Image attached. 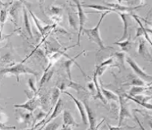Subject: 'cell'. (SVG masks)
Here are the masks:
<instances>
[{
  "instance_id": "ffe728a7",
  "label": "cell",
  "mask_w": 152,
  "mask_h": 130,
  "mask_svg": "<svg viewBox=\"0 0 152 130\" xmlns=\"http://www.w3.org/2000/svg\"><path fill=\"white\" fill-rule=\"evenodd\" d=\"M100 89H101V92H102V96L104 97V99L107 101H115V102H118V95L115 94V93L112 92L111 90H107L103 87L102 81L100 80Z\"/></svg>"
},
{
  "instance_id": "52a82bcc",
  "label": "cell",
  "mask_w": 152,
  "mask_h": 130,
  "mask_svg": "<svg viewBox=\"0 0 152 130\" xmlns=\"http://www.w3.org/2000/svg\"><path fill=\"white\" fill-rule=\"evenodd\" d=\"M86 52V50H83V51H81V52H80L78 55H77V56H75V57H72V58H69V59H68V60H65L64 62V64H63V65H64V68H65L66 70V72H67V74H68V80L69 81H72V73H71V68L72 67V65H73V64H75L77 66L78 68L81 69V72H82V74H83V76L84 77H86L87 76L86 75V73L84 72V71H83V69L78 65V64L77 62H76V59H77V58H79L80 56H81V55H83L84 53Z\"/></svg>"
},
{
  "instance_id": "9a60e30c",
  "label": "cell",
  "mask_w": 152,
  "mask_h": 130,
  "mask_svg": "<svg viewBox=\"0 0 152 130\" xmlns=\"http://www.w3.org/2000/svg\"><path fill=\"white\" fill-rule=\"evenodd\" d=\"M53 64L54 63L50 62L49 63V65L43 72V75L42 77V79L40 81V86H39V90H40L42 87L45 84H47V82H49L50 80L51 79V77L54 75V72H55V68L53 67Z\"/></svg>"
},
{
  "instance_id": "83f0119b",
  "label": "cell",
  "mask_w": 152,
  "mask_h": 130,
  "mask_svg": "<svg viewBox=\"0 0 152 130\" xmlns=\"http://www.w3.org/2000/svg\"><path fill=\"white\" fill-rule=\"evenodd\" d=\"M114 45H117L121 47L122 52H128L132 47V42H131L130 37H129L126 40L122 41V42H114Z\"/></svg>"
},
{
  "instance_id": "d590c367",
  "label": "cell",
  "mask_w": 152,
  "mask_h": 130,
  "mask_svg": "<svg viewBox=\"0 0 152 130\" xmlns=\"http://www.w3.org/2000/svg\"><path fill=\"white\" fill-rule=\"evenodd\" d=\"M107 126L108 127L109 130H123L125 128H129V129H133V127H129V126H125V127H123L122 125L121 126H113V125H111L108 123H107Z\"/></svg>"
},
{
  "instance_id": "7bdbcfd3",
  "label": "cell",
  "mask_w": 152,
  "mask_h": 130,
  "mask_svg": "<svg viewBox=\"0 0 152 130\" xmlns=\"http://www.w3.org/2000/svg\"><path fill=\"white\" fill-rule=\"evenodd\" d=\"M0 130H1V129H0Z\"/></svg>"
},
{
  "instance_id": "cb8c5ba5",
  "label": "cell",
  "mask_w": 152,
  "mask_h": 130,
  "mask_svg": "<svg viewBox=\"0 0 152 130\" xmlns=\"http://www.w3.org/2000/svg\"><path fill=\"white\" fill-rule=\"evenodd\" d=\"M19 118L20 119V122L24 124H30L34 123V115L31 112H19Z\"/></svg>"
},
{
  "instance_id": "836d02e7",
  "label": "cell",
  "mask_w": 152,
  "mask_h": 130,
  "mask_svg": "<svg viewBox=\"0 0 152 130\" xmlns=\"http://www.w3.org/2000/svg\"><path fill=\"white\" fill-rule=\"evenodd\" d=\"M28 85L33 93H37V88H36V85H35V82H34V77L28 78Z\"/></svg>"
},
{
  "instance_id": "277c9868",
  "label": "cell",
  "mask_w": 152,
  "mask_h": 130,
  "mask_svg": "<svg viewBox=\"0 0 152 130\" xmlns=\"http://www.w3.org/2000/svg\"><path fill=\"white\" fill-rule=\"evenodd\" d=\"M124 61H126L128 64L129 65L133 71L134 72V73L139 78H141L142 81H144L145 82H149V83H151V80H152V77L151 75L148 74L146 72H145L143 70L142 68L140 67L139 65L137 64L136 63V61L130 57L129 56H126L125 59H124Z\"/></svg>"
},
{
  "instance_id": "4dcf8cb0",
  "label": "cell",
  "mask_w": 152,
  "mask_h": 130,
  "mask_svg": "<svg viewBox=\"0 0 152 130\" xmlns=\"http://www.w3.org/2000/svg\"><path fill=\"white\" fill-rule=\"evenodd\" d=\"M126 85H132V86H146V82L142 81L141 78L138 77H133L129 81V83H128Z\"/></svg>"
},
{
  "instance_id": "ab89813d",
  "label": "cell",
  "mask_w": 152,
  "mask_h": 130,
  "mask_svg": "<svg viewBox=\"0 0 152 130\" xmlns=\"http://www.w3.org/2000/svg\"><path fill=\"white\" fill-rule=\"evenodd\" d=\"M134 119L136 120L137 123V124H138V126H139V128H140V129H141V130H146V129H145V128L143 127V125H142V123H141V121H139V119H138V117L136 115H134Z\"/></svg>"
},
{
  "instance_id": "44dd1931",
  "label": "cell",
  "mask_w": 152,
  "mask_h": 130,
  "mask_svg": "<svg viewBox=\"0 0 152 130\" xmlns=\"http://www.w3.org/2000/svg\"><path fill=\"white\" fill-rule=\"evenodd\" d=\"M112 63H113V58H109L108 59L103 61L101 64L96 66L94 72H96L97 77H100L101 76H102V74L105 72V71L107 69L109 66L112 65Z\"/></svg>"
},
{
  "instance_id": "f1b7e54d",
  "label": "cell",
  "mask_w": 152,
  "mask_h": 130,
  "mask_svg": "<svg viewBox=\"0 0 152 130\" xmlns=\"http://www.w3.org/2000/svg\"><path fill=\"white\" fill-rule=\"evenodd\" d=\"M59 96H60V90L57 88L55 87L53 89L52 93L50 95V104H51V107H54L56 104L58 102V100L59 99Z\"/></svg>"
},
{
  "instance_id": "30bf717a",
  "label": "cell",
  "mask_w": 152,
  "mask_h": 130,
  "mask_svg": "<svg viewBox=\"0 0 152 130\" xmlns=\"http://www.w3.org/2000/svg\"><path fill=\"white\" fill-rule=\"evenodd\" d=\"M22 7H23V2L16 1V2H13V3L10 6L9 9H8L9 10L8 16L11 18V20L16 26H17V24H18L19 12H20V10L22 8Z\"/></svg>"
},
{
  "instance_id": "e0dca14e",
  "label": "cell",
  "mask_w": 152,
  "mask_h": 130,
  "mask_svg": "<svg viewBox=\"0 0 152 130\" xmlns=\"http://www.w3.org/2000/svg\"><path fill=\"white\" fill-rule=\"evenodd\" d=\"M63 124L68 125V126H74V127H79L80 124L76 122L73 115H72L71 112L69 110H64L63 111Z\"/></svg>"
},
{
  "instance_id": "9c48e42d",
  "label": "cell",
  "mask_w": 152,
  "mask_h": 130,
  "mask_svg": "<svg viewBox=\"0 0 152 130\" xmlns=\"http://www.w3.org/2000/svg\"><path fill=\"white\" fill-rule=\"evenodd\" d=\"M64 93H65L67 94L68 96L70 97V99L73 101L74 102V104L76 105V107H77L78 111H79V113H80V115H81V121L83 122V124L85 125H86L88 124V120H87V115H86V109H85V107L83 105V103L80 100H78L77 98H75L71 93H69L68 91H63Z\"/></svg>"
},
{
  "instance_id": "ba28073f",
  "label": "cell",
  "mask_w": 152,
  "mask_h": 130,
  "mask_svg": "<svg viewBox=\"0 0 152 130\" xmlns=\"http://www.w3.org/2000/svg\"><path fill=\"white\" fill-rule=\"evenodd\" d=\"M57 88L61 91H65L66 89L68 88L73 89L77 92H80L81 90L86 91V89L84 86H82L81 84L77 83L73 81H69V80H63L60 83L57 84Z\"/></svg>"
},
{
  "instance_id": "7c38bea8",
  "label": "cell",
  "mask_w": 152,
  "mask_h": 130,
  "mask_svg": "<svg viewBox=\"0 0 152 130\" xmlns=\"http://www.w3.org/2000/svg\"><path fill=\"white\" fill-rule=\"evenodd\" d=\"M64 102H63V99H59V100H58V102H57V103L56 104V106L53 107V110L52 112H51V114L50 115V116H48L49 118H47V121H45V123L43 124V125L42 126V128L41 129H39L38 130H42V129L43 127H45L46 125H47V124H49L50 122H51V121H53V120H55L58 115H59V114H61V112L64 111Z\"/></svg>"
},
{
  "instance_id": "60d3db41",
  "label": "cell",
  "mask_w": 152,
  "mask_h": 130,
  "mask_svg": "<svg viewBox=\"0 0 152 130\" xmlns=\"http://www.w3.org/2000/svg\"><path fill=\"white\" fill-rule=\"evenodd\" d=\"M62 130H72L71 126H68V125H62Z\"/></svg>"
},
{
  "instance_id": "8fae6325",
  "label": "cell",
  "mask_w": 152,
  "mask_h": 130,
  "mask_svg": "<svg viewBox=\"0 0 152 130\" xmlns=\"http://www.w3.org/2000/svg\"><path fill=\"white\" fill-rule=\"evenodd\" d=\"M123 97L126 98L127 99L134 101V102H136L137 104H138V105L142 106L145 108L148 109L149 111L151 110V104L150 102H147L151 99V96H143V95L139 94V95H136V96L134 97H131L126 93V94H124Z\"/></svg>"
},
{
  "instance_id": "4316f807",
  "label": "cell",
  "mask_w": 152,
  "mask_h": 130,
  "mask_svg": "<svg viewBox=\"0 0 152 130\" xmlns=\"http://www.w3.org/2000/svg\"><path fill=\"white\" fill-rule=\"evenodd\" d=\"M148 89H151V85L148 87L146 86H132L130 90H129V94L131 97H134L136 95H139L144 91H146Z\"/></svg>"
},
{
  "instance_id": "74e56055",
  "label": "cell",
  "mask_w": 152,
  "mask_h": 130,
  "mask_svg": "<svg viewBox=\"0 0 152 130\" xmlns=\"http://www.w3.org/2000/svg\"><path fill=\"white\" fill-rule=\"evenodd\" d=\"M0 129L1 130H8V129H16L15 126H7L2 122H0Z\"/></svg>"
},
{
  "instance_id": "2e32d148",
  "label": "cell",
  "mask_w": 152,
  "mask_h": 130,
  "mask_svg": "<svg viewBox=\"0 0 152 130\" xmlns=\"http://www.w3.org/2000/svg\"><path fill=\"white\" fill-rule=\"evenodd\" d=\"M132 16L134 17V20L137 22V24H138L140 26L139 28H137V33H136V36H135V38H137V37H142V36H144L145 38H146L145 40L148 42V43H149L150 46H151L152 45L151 41V38H150L149 35H148V34H147V29H146V28H145V27L143 26V25L142 24V22L139 20V18H138L136 15L133 14Z\"/></svg>"
},
{
  "instance_id": "b9f144b4",
  "label": "cell",
  "mask_w": 152,
  "mask_h": 130,
  "mask_svg": "<svg viewBox=\"0 0 152 130\" xmlns=\"http://www.w3.org/2000/svg\"><path fill=\"white\" fill-rule=\"evenodd\" d=\"M86 130H91V129H90V128H88V129H86Z\"/></svg>"
},
{
  "instance_id": "3957f363",
  "label": "cell",
  "mask_w": 152,
  "mask_h": 130,
  "mask_svg": "<svg viewBox=\"0 0 152 130\" xmlns=\"http://www.w3.org/2000/svg\"><path fill=\"white\" fill-rule=\"evenodd\" d=\"M77 9V17H78V34H77V42L76 44V46H80L81 45V34L84 29V26L88 20V17H87L86 14L85 13L84 10H83V7L81 4V2L79 1H74L73 2Z\"/></svg>"
},
{
  "instance_id": "1f68e13d",
  "label": "cell",
  "mask_w": 152,
  "mask_h": 130,
  "mask_svg": "<svg viewBox=\"0 0 152 130\" xmlns=\"http://www.w3.org/2000/svg\"><path fill=\"white\" fill-rule=\"evenodd\" d=\"M8 9L9 7H4L0 11V26L3 27V25L8 18Z\"/></svg>"
},
{
  "instance_id": "f35d334b",
  "label": "cell",
  "mask_w": 152,
  "mask_h": 130,
  "mask_svg": "<svg viewBox=\"0 0 152 130\" xmlns=\"http://www.w3.org/2000/svg\"><path fill=\"white\" fill-rule=\"evenodd\" d=\"M87 88H88V90H90V92L96 91V90H95V87H94V82L92 81L88 83V85H87Z\"/></svg>"
},
{
  "instance_id": "5b68a950",
  "label": "cell",
  "mask_w": 152,
  "mask_h": 130,
  "mask_svg": "<svg viewBox=\"0 0 152 130\" xmlns=\"http://www.w3.org/2000/svg\"><path fill=\"white\" fill-rule=\"evenodd\" d=\"M118 102L120 104V112H119L118 126H121L122 123L125 119H133V115L131 114L129 107L126 99L121 95H118Z\"/></svg>"
},
{
  "instance_id": "e575fe53",
  "label": "cell",
  "mask_w": 152,
  "mask_h": 130,
  "mask_svg": "<svg viewBox=\"0 0 152 130\" xmlns=\"http://www.w3.org/2000/svg\"><path fill=\"white\" fill-rule=\"evenodd\" d=\"M114 56H115L120 62L121 63V64H124V59H125V53L124 52H115L114 54Z\"/></svg>"
},
{
  "instance_id": "4fadbf2b",
  "label": "cell",
  "mask_w": 152,
  "mask_h": 130,
  "mask_svg": "<svg viewBox=\"0 0 152 130\" xmlns=\"http://www.w3.org/2000/svg\"><path fill=\"white\" fill-rule=\"evenodd\" d=\"M83 105L86 109L87 115V120H88V124H89V128L91 130H94L96 127V115H95V112H94V110L90 107L89 103L87 102L86 99H84L83 101H81Z\"/></svg>"
},
{
  "instance_id": "8992f818",
  "label": "cell",
  "mask_w": 152,
  "mask_h": 130,
  "mask_svg": "<svg viewBox=\"0 0 152 130\" xmlns=\"http://www.w3.org/2000/svg\"><path fill=\"white\" fill-rule=\"evenodd\" d=\"M38 105H40V100H39V97L37 96V93H36L34 97L28 99L24 103H22V104H15L14 107L15 108L25 109L26 111H28V112L33 113L37 109Z\"/></svg>"
},
{
  "instance_id": "d6986e66",
  "label": "cell",
  "mask_w": 152,
  "mask_h": 130,
  "mask_svg": "<svg viewBox=\"0 0 152 130\" xmlns=\"http://www.w3.org/2000/svg\"><path fill=\"white\" fill-rule=\"evenodd\" d=\"M92 81L94 84V87H95V90H96V94L94 95V99H99L103 104L106 105L107 103V101L104 99V97L102 96L101 89H100V84L98 81V77H97V74L95 72H94V77L92 78Z\"/></svg>"
},
{
  "instance_id": "7402d4cb",
  "label": "cell",
  "mask_w": 152,
  "mask_h": 130,
  "mask_svg": "<svg viewBox=\"0 0 152 130\" xmlns=\"http://www.w3.org/2000/svg\"><path fill=\"white\" fill-rule=\"evenodd\" d=\"M22 11H23V19H24V28H25V31H26L28 36L31 38H33L34 35H33V33H32L31 25L29 23V19H28V12H27V10H26V7L24 5L22 7Z\"/></svg>"
},
{
  "instance_id": "6da1fadb",
  "label": "cell",
  "mask_w": 152,
  "mask_h": 130,
  "mask_svg": "<svg viewBox=\"0 0 152 130\" xmlns=\"http://www.w3.org/2000/svg\"><path fill=\"white\" fill-rule=\"evenodd\" d=\"M110 12H104L101 14V16H100V19L98 24L95 25V27H94L93 28H85L83 29L82 33H84L86 35H87V37H89L90 42H92L94 43L97 44L99 47L100 50H106L107 47L104 46V43H103V41H102V37H101V35H100L99 32V27L101 24H102L103 19L107 15H108Z\"/></svg>"
},
{
  "instance_id": "7a4b0ae2",
  "label": "cell",
  "mask_w": 152,
  "mask_h": 130,
  "mask_svg": "<svg viewBox=\"0 0 152 130\" xmlns=\"http://www.w3.org/2000/svg\"><path fill=\"white\" fill-rule=\"evenodd\" d=\"M0 74L2 75H6V74H12L15 75L16 77V81L17 82H20V75H24V74H30L33 75L34 77L36 78H38L39 74L38 72L36 71L33 70L32 68H28L26 65L24 64V63H19L16 64L14 66L9 67V68H0Z\"/></svg>"
},
{
  "instance_id": "d4e9b609",
  "label": "cell",
  "mask_w": 152,
  "mask_h": 130,
  "mask_svg": "<svg viewBox=\"0 0 152 130\" xmlns=\"http://www.w3.org/2000/svg\"><path fill=\"white\" fill-rule=\"evenodd\" d=\"M82 7H86V8H93L97 11H99V12H116L115 10L112 9L111 7H108L107 6H103V5H99V4H84L82 5Z\"/></svg>"
},
{
  "instance_id": "8d00e7d4",
  "label": "cell",
  "mask_w": 152,
  "mask_h": 130,
  "mask_svg": "<svg viewBox=\"0 0 152 130\" xmlns=\"http://www.w3.org/2000/svg\"><path fill=\"white\" fill-rule=\"evenodd\" d=\"M13 3V2H2L0 1V11L4 7H10V6Z\"/></svg>"
},
{
  "instance_id": "f546056e",
  "label": "cell",
  "mask_w": 152,
  "mask_h": 130,
  "mask_svg": "<svg viewBox=\"0 0 152 130\" xmlns=\"http://www.w3.org/2000/svg\"><path fill=\"white\" fill-rule=\"evenodd\" d=\"M28 12H29V13H30V16H32V18H33V20H34V23H35V25H36V26H37L38 31L40 32L41 34H42V36H44V27H45V26L42 25V21L39 20V19L37 18V16L34 15V12H33L32 11L28 10Z\"/></svg>"
},
{
  "instance_id": "5bb4252c",
  "label": "cell",
  "mask_w": 152,
  "mask_h": 130,
  "mask_svg": "<svg viewBox=\"0 0 152 130\" xmlns=\"http://www.w3.org/2000/svg\"><path fill=\"white\" fill-rule=\"evenodd\" d=\"M137 53H138V55L142 56L143 59L151 62V53L150 49H148V47L146 46V42L145 40V38H143V37H141L139 39Z\"/></svg>"
},
{
  "instance_id": "603a6c76",
  "label": "cell",
  "mask_w": 152,
  "mask_h": 130,
  "mask_svg": "<svg viewBox=\"0 0 152 130\" xmlns=\"http://www.w3.org/2000/svg\"><path fill=\"white\" fill-rule=\"evenodd\" d=\"M62 11L63 8L59 6L52 5L50 8V12L52 16V19H55L56 21L60 22L62 20Z\"/></svg>"
},
{
  "instance_id": "d6a6232c",
  "label": "cell",
  "mask_w": 152,
  "mask_h": 130,
  "mask_svg": "<svg viewBox=\"0 0 152 130\" xmlns=\"http://www.w3.org/2000/svg\"><path fill=\"white\" fill-rule=\"evenodd\" d=\"M59 126H60L59 122H58V121H51L45 126L44 130H58Z\"/></svg>"
},
{
  "instance_id": "ac0fdd59",
  "label": "cell",
  "mask_w": 152,
  "mask_h": 130,
  "mask_svg": "<svg viewBox=\"0 0 152 130\" xmlns=\"http://www.w3.org/2000/svg\"><path fill=\"white\" fill-rule=\"evenodd\" d=\"M119 16H121V20L123 22V34L120 38L118 42H122L127 39L129 37V22H128V16L129 13H117Z\"/></svg>"
},
{
  "instance_id": "484cf974",
  "label": "cell",
  "mask_w": 152,
  "mask_h": 130,
  "mask_svg": "<svg viewBox=\"0 0 152 130\" xmlns=\"http://www.w3.org/2000/svg\"><path fill=\"white\" fill-rule=\"evenodd\" d=\"M68 24L72 28H73L75 31H78V23L77 20L75 18L74 14L72 10L68 8Z\"/></svg>"
}]
</instances>
